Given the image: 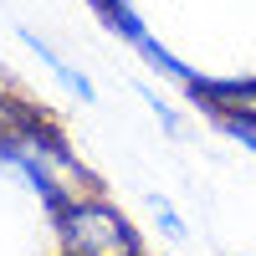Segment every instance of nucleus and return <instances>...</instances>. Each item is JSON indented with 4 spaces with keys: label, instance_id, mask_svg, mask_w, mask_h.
Instances as JSON below:
<instances>
[{
    "label": "nucleus",
    "instance_id": "3",
    "mask_svg": "<svg viewBox=\"0 0 256 256\" xmlns=\"http://www.w3.org/2000/svg\"><path fill=\"white\" fill-rule=\"evenodd\" d=\"M20 41H26V46H31V52H36L41 62H46V67H52V72H56L62 82H67V88H72V92H77L82 102H92V98H98V92H92V82H88V77H82V72H72V67H67V62H62V56H56V52L46 46V41H36L31 31H20Z\"/></svg>",
    "mask_w": 256,
    "mask_h": 256
},
{
    "label": "nucleus",
    "instance_id": "1",
    "mask_svg": "<svg viewBox=\"0 0 256 256\" xmlns=\"http://www.w3.org/2000/svg\"><path fill=\"white\" fill-rule=\"evenodd\" d=\"M56 216V236L67 256H138V236L108 200H67Z\"/></svg>",
    "mask_w": 256,
    "mask_h": 256
},
{
    "label": "nucleus",
    "instance_id": "5",
    "mask_svg": "<svg viewBox=\"0 0 256 256\" xmlns=\"http://www.w3.org/2000/svg\"><path fill=\"white\" fill-rule=\"evenodd\" d=\"M226 134H236V138H246V144L256 148V123H246V118H230V123H226Z\"/></svg>",
    "mask_w": 256,
    "mask_h": 256
},
{
    "label": "nucleus",
    "instance_id": "4",
    "mask_svg": "<svg viewBox=\"0 0 256 256\" xmlns=\"http://www.w3.org/2000/svg\"><path fill=\"white\" fill-rule=\"evenodd\" d=\"M154 210H159V220H164V230H169V236H184V226H180V216H174V210H169L164 200H154Z\"/></svg>",
    "mask_w": 256,
    "mask_h": 256
},
{
    "label": "nucleus",
    "instance_id": "2",
    "mask_svg": "<svg viewBox=\"0 0 256 256\" xmlns=\"http://www.w3.org/2000/svg\"><path fill=\"white\" fill-rule=\"evenodd\" d=\"M184 92L195 98V102H205L210 113H220L226 123L230 118H246V123H256V77H241V82H220V77H190L184 82Z\"/></svg>",
    "mask_w": 256,
    "mask_h": 256
}]
</instances>
